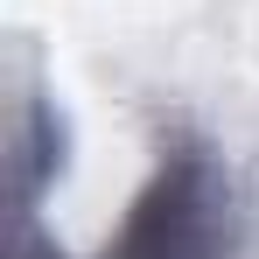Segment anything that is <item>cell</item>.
<instances>
[{
  "label": "cell",
  "mask_w": 259,
  "mask_h": 259,
  "mask_svg": "<svg viewBox=\"0 0 259 259\" xmlns=\"http://www.w3.org/2000/svg\"><path fill=\"white\" fill-rule=\"evenodd\" d=\"M14 259H63L49 245H14ZM98 259H238V182L210 140H168L147 189L133 196L119 238Z\"/></svg>",
  "instance_id": "1"
},
{
  "label": "cell",
  "mask_w": 259,
  "mask_h": 259,
  "mask_svg": "<svg viewBox=\"0 0 259 259\" xmlns=\"http://www.w3.org/2000/svg\"><path fill=\"white\" fill-rule=\"evenodd\" d=\"M63 154H70V119L49 98H28L14 119V203L21 210H35V196L63 175Z\"/></svg>",
  "instance_id": "2"
}]
</instances>
